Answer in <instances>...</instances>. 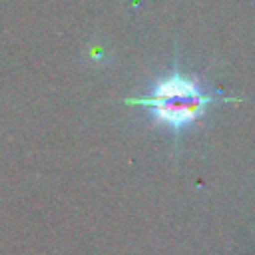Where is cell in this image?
<instances>
[{"label": "cell", "instance_id": "obj_1", "mask_svg": "<svg viewBox=\"0 0 255 255\" xmlns=\"http://www.w3.org/2000/svg\"><path fill=\"white\" fill-rule=\"evenodd\" d=\"M211 102L213 98L205 96L193 80L175 72L169 78L157 82L153 94L145 100H139L137 104L149 108L157 122L173 129H181L195 122Z\"/></svg>", "mask_w": 255, "mask_h": 255}]
</instances>
